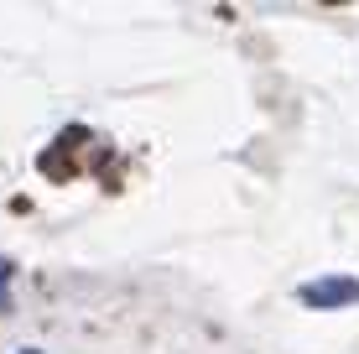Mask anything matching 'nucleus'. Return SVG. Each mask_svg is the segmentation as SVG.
I'll return each instance as SVG.
<instances>
[{
	"label": "nucleus",
	"instance_id": "obj_1",
	"mask_svg": "<svg viewBox=\"0 0 359 354\" xmlns=\"http://www.w3.org/2000/svg\"><path fill=\"white\" fill-rule=\"evenodd\" d=\"M297 302L318 308V313H339L349 302H359V276H318V282H302L297 287Z\"/></svg>",
	"mask_w": 359,
	"mask_h": 354
},
{
	"label": "nucleus",
	"instance_id": "obj_2",
	"mask_svg": "<svg viewBox=\"0 0 359 354\" xmlns=\"http://www.w3.org/2000/svg\"><path fill=\"white\" fill-rule=\"evenodd\" d=\"M11 276H16V271H11V261H6V255H0V313H11Z\"/></svg>",
	"mask_w": 359,
	"mask_h": 354
},
{
	"label": "nucleus",
	"instance_id": "obj_3",
	"mask_svg": "<svg viewBox=\"0 0 359 354\" xmlns=\"http://www.w3.org/2000/svg\"><path fill=\"white\" fill-rule=\"evenodd\" d=\"M16 354H42V349H16Z\"/></svg>",
	"mask_w": 359,
	"mask_h": 354
}]
</instances>
